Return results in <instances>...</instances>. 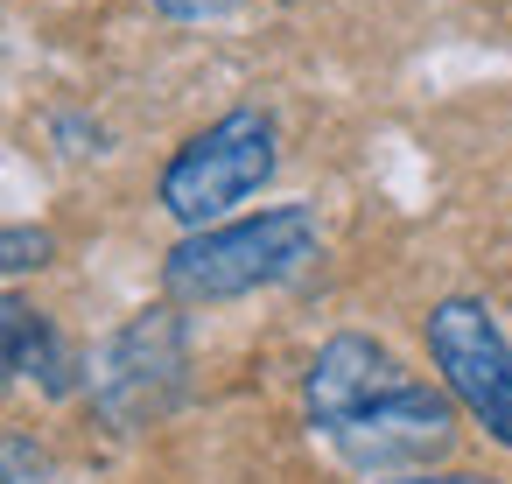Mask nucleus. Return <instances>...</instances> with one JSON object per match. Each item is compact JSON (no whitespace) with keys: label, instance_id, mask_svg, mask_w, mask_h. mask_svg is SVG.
<instances>
[{"label":"nucleus","instance_id":"1a4fd4ad","mask_svg":"<svg viewBox=\"0 0 512 484\" xmlns=\"http://www.w3.org/2000/svg\"><path fill=\"white\" fill-rule=\"evenodd\" d=\"M43 477V449L29 435H0V484H36Z\"/></svg>","mask_w":512,"mask_h":484},{"label":"nucleus","instance_id":"7ed1b4c3","mask_svg":"<svg viewBox=\"0 0 512 484\" xmlns=\"http://www.w3.org/2000/svg\"><path fill=\"white\" fill-rule=\"evenodd\" d=\"M428 358L442 372V393L498 442L512 449V337L477 295H442L421 323Z\"/></svg>","mask_w":512,"mask_h":484},{"label":"nucleus","instance_id":"39448f33","mask_svg":"<svg viewBox=\"0 0 512 484\" xmlns=\"http://www.w3.org/2000/svg\"><path fill=\"white\" fill-rule=\"evenodd\" d=\"M183 365H190V351H183L176 309H141V316L99 351V365L85 372V386H92V407H99L113 428H141V421H155V414L176 400Z\"/></svg>","mask_w":512,"mask_h":484},{"label":"nucleus","instance_id":"f257e3e1","mask_svg":"<svg viewBox=\"0 0 512 484\" xmlns=\"http://www.w3.org/2000/svg\"><path fill=\"white\" fill-rule=\"evenodd\" d=\"M323 246V225L309 204H274L253 218H225L204 232H183L162 260V288L169 302H232L253 288H274L288 274H302Z\"/></svg>","mask_w":512,"mask_h":484},{"label":"nucleus","instance_id":"9d476101","mask_svg":"<svg viewBox=\"0 0 512 484\" xmlns=\"http://www.w3.org/2000/svg\"><path fill=\"white\" fill-rule=\"evenodd\" d=\"M155 15H169V22H232L239 0H155Z\"/></svg>","mask_w":512,"mask_h":484},{"label":"nucleus","instance_id":"6e6552de","mask_svg":"<svg viewBox=\"0 0 512 484\" xmlns=\"http://www.w3.org/2000/svg\"><path fill=\"white\" fill-rule=\"evenodd\" d=\"M50 253H57V239H50L43 225H0V281L50 267Z\"/></svg>","mask_w":512,"mask_h":484},{"label":"nucleus","instance_id":"0eeeda50","mask_svg":"<svg viewBox=\"0 0 512 484\" xmlns=\"http://www.w3.org/2000/svg\"><path fill=\"white\" fill-rule=\"evenodd\" d=\"M15 379H36L43 393H71V351L43 309L0 295V386Z\"/></svg>","mask_w":512,"mask_h":484},{"label":"nucleus","instance_id":"9b49d317","mask_svg":"<svg viewBox=\"0 0 512 484\" xmlns=\"http://www.w3.org/2000/svg\"><path fill=\"white\" fill-rule=\"evenodd\" d=\"M379 484H505V477H484V470H400V477H379Z\"/></svg>","mask_w":512,"mask_h":484},{"label":"nucleus","instance_id":"f03ea898","mask_svg":"<svg viewBox=\"0 0 512 484\" xmlns=\"http://www.w3.org/2000/svg\"><path fill=\"white\" fill-rule=\"evenodd\" d=\"M274 169H281V127H274V113L232 106V113H218L211 127H197L169 155L155 197H162V211L183 232H204V225H225L232 204H246L253 190H267Z\"/></svg>","mask_w":512,"mask_h":484},{"label":"nucleus","instance_id":"423d86ee","mask_svg":"<svg viewBox=\"0 0 512 484\" xmlns=\"http://www.w3.org/2000/svg\"><path fill=\"white\" fill-rule=\"evenodd\" d=\"M407 379V365L379 344V337H358V330H344V337H330L316 358H309V379H302V407H309V421L330 435L337 421H351L358 407H372L386 386H400Z\"/></svg>","mask_w":512,"mask_h":484},{"label":"nucleus","instance_id":"20e7f679","mask_svg":"<svg viewBox=\"0 0 512 484\" xmlns=\"http://www.w3.org/2000/svg\"><path fill=\"white\" fill-rule=\"evenodd\" d=\"M344 463H358V470H379V477H400V470H414V463H435L449 442H456V400L442 393V386H428V379H400V386H386L372 407H358L351 421H337L330 435H323Z\"/></svg>","mask_w":512,"mask_h":484}]
</instances>
